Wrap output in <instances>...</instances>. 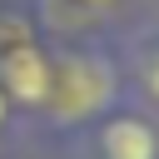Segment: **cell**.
<instances>
[{
  "label": "cell",
  "mask_w": 159,
  "mask_h": 159,
  "mask_svg": "<svg viewBox=\"0 0 159 159\" xmlns=\"http://www.w3.org/2000/svg\"><path fill=\"white\" fill-rule=\"evenodd\" d=\"M99 144H104V159H154V154H159V139H154V129H149L144 119H134V114H124V119H109Z\"/></svg>",
  "instance_id": "3"
},
{
  "label": "cell",
  "mask_w": 159,
  "mask_h": 159,
  "mask_svg": "<svg viewBox=\"0 0 159 159\" xmlns=\"http://www.w3.org/2000/svg\"><path fill=\"white\" fill-rule=\"evenodd\" d=\"M0 119H5V94H0Z\"/></svg>",
  "instance_id": "5"
},
{
  "label": "cell",
  "mask_w": 159,
  "mask_h": 159,
  "mask_svg": "<svg viewBox=\"0 0 159 159\" xmlns=\"http://www.w3.org/2000/svg\"><path fill=\"white\" fill-rule=\"evenodd\" d=\"M0 80H5V89L20 104H45L50 99V84H55V70H50V60L35 45H15L0 60Z\"/></svg>",
  "instance_id": "2"
},
{
  "label": "cell",
  "mask_w": 159,
  "mask_h": 159,
  "mask_svg": "<svg viewBox=\"0 0 159 159\" xmlns=\"http://www.w3.org/2000/svg\"><path fill=\"white\" fill-rule=\"evenodd\" d=\"M50 99L65 119H80V114H94L104 99H109V70L89 55H75L55 70V84H50Z\"/></svg>",
  "instance_id": "1"
},
{
  "label": "cell",
  "mask_w": 159,
  "mask_h": 159,
  "mask_svg": "<svg viewBox=\"0 0 159 159\" xmlns=\"http://www.w3.org/2000/svg\"><path fill=\"white\" fill-rule=\"evenodd\" d=\"M144 89L159 99V50H154V55H149V65H144Z\"/></svg>",
  "instance_id": "4"
}]
</instances>
